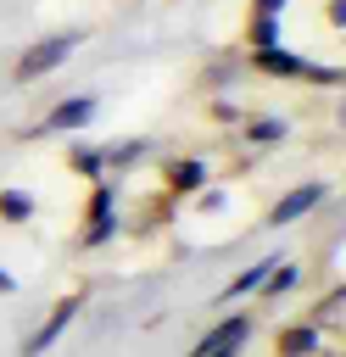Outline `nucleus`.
Returning <instances> with one entry per match:
<instances>
[{
    "label": "nucleus",
    "instance_id": "nucleus-8",
    "mask_svg": "<svg viewBox=\"0 0 346 357\" xmlns=\"http://www.w3.org/2000/svg\"><path fill=\"white\" fill-rule=\"evenodd\" d=\"M201 184H212V162L206 156H167L162 162V190L173 201H190Z\"/></svg>",
    "mask_w": 346,
    "mask_h": 357
},
{
    "label": "nucleus",
    "instance_id": "nucleus-22",
    "mask_svg": "<svg viewBox=\"0 0 346 357\" xmlns=\"http://www.w3.org/2000/svg\"><path fill=\"white\" fill-rule=\"evenodd\" d=\"M11 290H17V279H11L6 268H0V296H11Z\"/></svg>",
    "mask_w": 346,
    "mask_h": 357
},
{
    "label": "nucleus",
    "instance_id": "nucleus-10",
    "mask_svg": "<svg viewBox=\"0 0 346 357\" xmlns=\"http://www.w3.org/2000/svg\"><path fill=\"white\" fill-rule=\"evenodd\" d=\"M307 284V262H296V257H273V268H268V279L257 284V301L268 307V301H285V296H296Z\"/></svg>",
    "mask_w": 346,
    "mask_h": 357
},
{
    "label": "nucleus",
    "instance_id": "nucleus-9",
    "mask_svg": "<svg viewBox=\"0 0 346 357\" xmlns=\"http://www.w3.org/2000/svg\"><path fill=\"white\" fill-rule=\"evenodd\" d=\"M290 139V117H279V112H251V117H240V145L246 151H279Z\"/></svg>",
    "mask_w": 346,
    "mask_h": 357
},
{
    "label": "nucleus",
    "instance_id": "nucleus-16",
    "mask_svg": "<svg viewBox=\"0 0 346 357\" xmlns=\"http://www.w3.org/2000/svg\"><path fill=\"white\" fill-rule=\"evenodd\" d=\"M33 212H39V201H33L28 190H17V184H6V190H0V223H6V229L33 223Z\"/></svg>",
    "mask_w": 346,
    "mask_h": 357
},
{
    "label": "nucleus",
    "instance_id": "nucleus-12",
    "mask_svg": "<svg viewBox=\"0 0 346 357\" xmlns=\"http://www.w3.org/2000/svg\"><path fill=\"white\" fill-rule=\"evenodd\" d=\"M67 173L84 178V184L106 178V145H95V139H73V145H67Z\"/></svg>",
    "mask_w": 346,
    "mask_h": 357
},
{
    "label": "nucleus",
    "instance_id": "nucleus-13",
    "mask_svg": "<svg viewBox=\"0 0 346 357\" xmlns=\"http://www.w3.org/2000/svg\"><path fill=\"white\" fill-rule=\"evenodd\" d=\"M145 156H156V139H151V134L117 139V145H106V173H128V167H140Z\"/></svg>",
    "mask_w": 346,
    "mask_h": 357
},
{
    "label": "nucleus",
    "instance_id": "nucleus-11",
    "mask_svg": "<svg viewBox=\"0 0 346 357\" xmlns=\"http://www.w3.org/2000/svg\"><path fill=\"white\" fill-rule=\"evenodd\" d=\"M324 340H329V329H318L313 318H296V324H285L273 335V357H313Z\"/></svg>",
    "mask_w": 346,
    "mask_h": 357
},
{
    "label": "nucleus",
    "instance_id": "nucleus-17",
    "mask_svg": "<svg viewBox=\"0 0 346 357\" xmlns=\"http://www.w3.org/2000/svg\"><path fill=\"white\" fill-rule=\"evenodd\" d=\"M296 84H313V89H340V84H346V67H340V61H307Z\"/></svg>",
    "mask_w": 346,
    "mask_h": 357
},
{
    "label": "nucleus",
    "instance_id": "nucleus-20",
    "mask_svg": "<svg viewBox=\"0 0 346 357\" xmlns=\"http://www.w3.org/2000/svg\"><path fill=\"white\" fill-rule=\"evenodd\" d=\"M290 0H251V17H285Z\"/></svg>",
    "mask_w": 346,
    "mask_h": 357
},
{
    "label": "nucleus",
    "instance_id": "nucleus-19",
    "mask_svg": "<svg viewBox=\"0 0 346 357\" xmlns=\"http://www.w3.org/2000/svg\"><path fill=\"white\" fill-rule=\"evenodd\" d=\"M206 117H212L218 128H240V117H246V112H240L234 100H223V95H212V100H206Z\"/></svg>",
    "mask_w": 346,
    "mask_h": 357
},
{
    "label": "nucleus",
    "instance_id": "nucleus-7",
    "mask_svg": "<svg viewBox=\"0 0 346 357\" xmlns=\"http://www.w3.org/2000/svg\"><path fill=\"white\" fill-rule=\"evenodd\" d=\"M246 67H251L257 78L296 84V78H301V67H307V56H301V50H290V45H262V50H246Z\"/></svg>",
    "mask_w": 346,
    "mask_h": 357
},
{
    "label": "nucleus",
    "instance_id": "nucleus-4",
    "mask_svg": "<svg viewBox=\"0 0 346 357\" xmlns=\"http://www.w3.org/2000/svg\"><path fill=\"white\" fill-rule=\"evenodd\" d=\"M251 335H257V312L234 307V312H223V318L190 346V357H240V351L251 346Z\"/></svg>",
    "mask_w": 346,
    "mask_h": 357
},
{
    "label": "nucleus",
    "instance_id": "nucleus-21",
    "mask_svg": "<svg viewBox=\"0 0 346 357\" xmlns=\"http://www.w3.org/2000/svg\"><path fill=\"white\" fill-rule=\"evenodd\" d=\"M324 17H329V28L340 33V28H346V0H324Z\"/></svg>",
    "mask_w": 346,
    "mask_h": 357
},
{
    "label": "nucleus",
    "instance_id": "nucleus-1",
    "mask_svg": "<svg viewBox=\"0 0 346 357\" xmlns=\"http://www.w3.org/2000/svg\"><path fill=\"white\" fill-rule=\"evenodd\" d=\"M117 201H123L117 173H106V178L89 184V206H84V229H78V251H106V245L128 229L123 212H117Z\"/></svg>",
    "mask_w": 346,
    "mask_h": 357
},
{
    "label": "nucleus",
    "instance_id": "nucleus-3",
    "mask_svg": "<svg viewBox=\"0 0 346 357\" xmlns=\"http://www.w3.org/2000/svg\"><path fill=\"white\" fill-rule=\"evenodd\" d=\"M95 112H100V95L95 89H78V95H61L33 128H22V139H45V134H78V128H89L95 123Z\"/></svg>",
    "mask_w": 346,
    "mask_h": 357
},
{
    "label": "nucleus",
    "instance_id": "nucleus-14",
    "mask_svg": "<svg viewBox=\"0 0 346 357\" xmlns=\"http://www.w3.org/2000/svg\"><path fill=\"white\" fill-rule=\"evenodd\" d=\"M268 268H273V257H251V262H246V268H240V273L223 284V296H218V301H240V296H257V284L268 279Z\"/></svg>",
    "mask_w": 346,
    "mask_h": 357
},
{
    "label": "nucleus",
    "instance_id": "nucleus-23",
    "mask_svg": "<svg viewBox=\"0 0 346 357\" xmlns=\"http://www.w3.org/2000/svg\"><path fill=\"white\" fill-rule=\"evenodd\" d=\"M313 357H346V351H340V346H329V340H324V346H318V351H313Z\"/></svg>",
    "mask_w": 346,
    "mask_h": 357
},
{
    "label": "nucleus",
    "instance_id": "nucleus-2",
    "mask_svg": "<svg viewBox=\"0 0 346 357\" xmlns=\"http://www.w3.org/2000/svg\"><path fill=\"white\" fill-rule=\"evenodd\" d=\"M78 45H84V28H61V33L33 39V45L11 61V84H17V89H28V84L50 78L56 67H67V61H73V50H78Z\"/></svg>",
    "mask_w": 346,
    "mask_h": 357
},
{
    "label": "nucleus",
    "instance_id": "nucleus-18",
    "mask_svg": "<svg viewBox=\"0 0 346 357\" xmlns=\"http://www.w3.org/2000/svg\"><path fill=\"white\" fill-rule=\"evenodd\" d=\"M262 45H285V22H279V17H251L246 50H262Z\"/></svg>",
    "mask_w": 346,
    "mask_h": 357
},
{
    "label": "nucleus",
    "instance_id": "nucleus-6",
    "mask_svg": "<svg viewBox=\"0 0 346 357\" xmlns=\"http://www.w3.org/2000/svg\"><path fill=\"white\" fill-rule=\"evenodd\" d=\"M78 307H84V296H78V290H73V296H61V301H56V307L45 312V324H39V329H33L28 340H22V357H45V351H50V346H56V340H61V335L73 329Z\"/></svg>",
    "mask_w": 346,
    "mask_h": 357
},
{
    "label": "nucleus",
    "instance_id": "nucleus-15",
    "mask_svg": "<svg viewBox=\"0 0 346 357\" xmlns=\"http://www.w3.org/2000/svg\"><path fill=\"white\" fill-rule=\"evenodd\" d=\"M340 312H346V290H340V279H329V284H324V296L313 301V312H307V318H313L318 329H329V335H335V329H340Z\"/></svg>",
    "mask_w": 346,
    "mask_h": 357
},
{
    "label": "nucleus",
    "instance_id": "nucleus-5",
    "mask_svg": "<svg viewBox=\"0 0 346 357\" xmlns=\"http://www.w3.org/2000/svg\"><path fill=\"white\" fill-rule=\"evenodd\" d=\"M329 201V178H301V184H290L273 206H268V229H290V223H301V218H313L318 206Z\"/></svg>",
    "mask_w": 346,
    "mask_h": 357
}]
</instances>
